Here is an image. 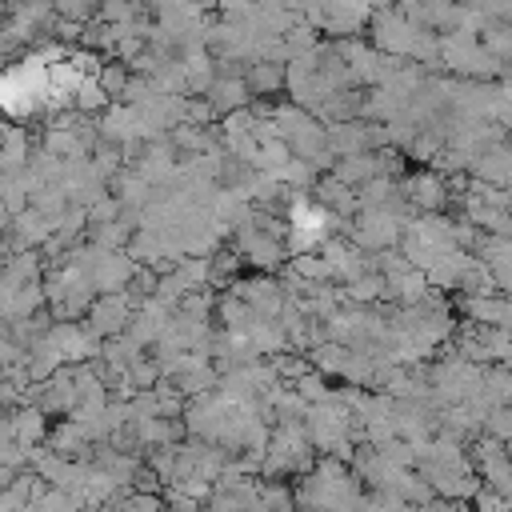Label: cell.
Returning a JSON list of instances; mask_svg holds the SVG:
<instances>
[{"label": "cell", "mask_w": 512, "mask_h": 512, "mask_svg": "<svg viewBox=\"0 0 512 512\" xmlns=\"http://www.w3.org/2000/svg\"><path fill=\"white\" fill-rule=\"evenodd\" d=\"M212 112H240V108H248V88H244V80L240 76H228V80H212L208 84V100H204Z\"/></svg>", "instance_id": "6da1fadb"}, {"label": "cell", "mask_w": 512, "mask_h": 512, "mask_svg": "<svg viewBox=\"0 0 512 512\" xmlns=\"http://www.w3.org/2000/svg\"><path fill=\"white\" fill-rule=\"evenodd\" d=\"M408 196H412L416 208H424V212H440V208L448 204V184H444L436 172H420V176L408 180Z\"/></svg>", "instance_id": "7a4b0ae2"}]
</instances>
